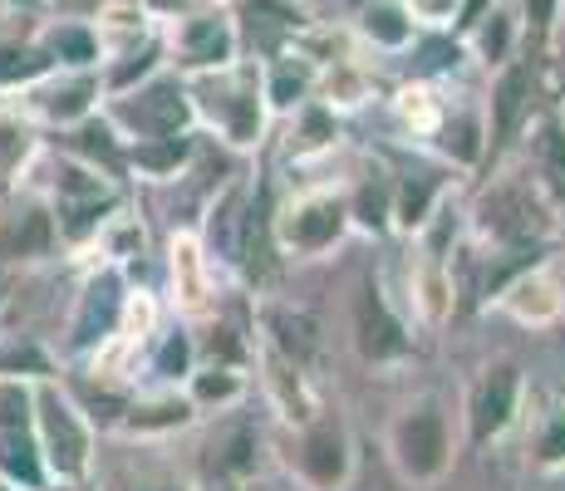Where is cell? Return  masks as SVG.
<instances>
[{
  "mask_svg": "<svg viewBox=\"0 0 565 491\" xmlns=\"http://www.w3.org/2000/svg\"><path fill=\"white\" fill-rule=\"evenodd\" d=\"M270 324L280 330V344L296 349V354H310V349H315V334H310L315 324H310V320H290V314H276Z\"/></svg>",
  "mask_w": 565,
  "mask_h": 491,
  "instance_id": "cell-27",
  "label": "cell"
},
{
  "mask_svg": "<svg viewBox=\"0 0 565 491\" xmlns=\"http://www.w3.org/2000/svg\"><path fill=\"white\" fill-rule=\"evenodd\" d=\"M536 152H541V172H546V182L565 196V134L556 124H546L541 128V138H536Z\"/></svg>",
  "mask_w": 565,
  "mask_h": 491,
  "instance_id": "cell-24",
  "label": "cell"
},
{
  "mask_svg": "<svg viewBox=\"0 0 565 491\" xmlns=\"http://www.w3.org/2000/svg\"><path fill=\"white\" fill-rule=\"evenodd\" d=\"M35 428V384L25 378H0V433Z\"/></svg>",
  "mask_w": 565,
  "mask_h": 491,
  "instance_id": "cell-22",
  "label": "cell"
},
{
  "mask_svg": "<svg viewBox=\"0 0 565 491\" xmlns=\"http://www.w3.org/2000/svg\"><path fill=\"white\" fill-rule=\"evenodd\" d=\"M398 462L413 477H438L448 467V428H443L438 413H413V418L398 423Z\"/></svg>",
  "mask_w": 565,
  "mask_h": 491,
  "instance_id": "cell-5",
  "label": "cell"
},
{
  "mask_svg": "<svg viewBox=\"0 0 565 491\" xmlns=\"http://www.w3.org/2000/svg\"><path fill=\"white\" fill-rule=\"evenodd\" d=\"M40 491H74V482H60V477H54V482H45Z\"/></svg>",
  "mask_w": 565,
  "mask_h": 491,
  "instance_id": "cell-32",
  "label": "cell"
},
{
  "mask_svg": "<svg viewBox=\"0 0 565 491\" xmlns=\"http://www.w3.org/2000/svg\"><path fill=\"white\" fill-rule=\"evenodd\" d=\"M153 491H178V487H153Z\"/></svg>",
  "mask_w": 565,
  "mask_h": 491,
  "instance_id": "cell-36",
  "label": "cell"
},
{
  "mask_svg": "<svg viewBox=\"0 0 565 491\" xmlns=\"http://www.w3.org/2000/svg\"><path fill=\"white\" fill-rule=\"evenodd\" d=\"M114 212V192L89 162H64L54 182V226L64 242H84L99 232V222Z\"/></svg>",
  "mask_w": 565,
  "mask_h": 491,
  "instance_id": "cell-3",
  "label": "cell"
},
{
  "mask_svg": "<svg viewBox=\"0 0 565 491\" xmlns=\"http://www.w3.org/2000/svg\"><path fill=\"white\" fill-rule=\"evenodd\" d=\"M232 393H236V378H226V374H202L198 378V398H206V403H212V398H232Z\"/></svg>",
  "mask_w": 565,
  "mask_h": 491,
  "instance_id": "cell-29",
  "label": "cell"
},
{
  "mask_svg": "<svg viewBox=\"0 0 565 491\" xmlns=\"http://www.w3.org/2000/svg\"><path fill=\"white\" fill-rule=\"evenodd\" d=\"M0 310H6V280H0Z\"/></svg>",
  "mask_w": 565,
  "mask_h": 491,
  "instance_id": "cell-34",
  "label": "cell"
},
{
  "mask_svg": "<svg viewBox=\"0 0 565 491\" xmlns=\"http://www.w3.org/2000/svg\"><path fill=\"white\" fill-rule=\"evenodd\" d=\"M124 305H128L124 276H118V270H99L79 295V310H74V320H70V340H64V349H70V354L99 349L108 334L118 330V320H124Z\"/></svg>",
  "mask_w": 565,
  "mask_h": 491,
  "instance_id": "cell-4",
  "label": "cell"
},
{
  "mask_svg": "<svg viewBox=\"0 0 565 491\" xmlns=\"http://www.w3.org/2000/svg\"><path fill=\"white\" fill-rule=\"evenodd\" d=\"M54 236H60V226H54L50 206L25 202L15 216L0 222V260H45L54 250Z\"/></svg>",
  "mask_w": 565,
  "mask_h": 491,
  "instance_id": "cell-6",
  "label": "cell"
},
{
  "mask_svg": "<svg viewBox=\"0 0 565 491\" xmlns=\"http://www.w3.org/2000/svg\"><path fill=\"white\" fill-rule=\"evenodd\" d=\"M546 457H565V428L551 433V442H546Z\"/></svg>",
  "mask_w": 565,
  "mask_h": 491,
  "instance_id": "cell-31",
  "label": "cell"
},
{
  "mask_svg": "<svg viewBox=\"0 0 565 491\" xmlns=\"http://www.w3.org/2000/svg\"><path fill=\"white\" fill-rule=\"evenodd\" d=\"M35 442H40L50 477H60V482H79L89 472V447H94L89 418H84L79 403L54 378H40L35 384Z\"/></svg>",
  "mask_w": 565,
  "mask_h": 491,
  "instance_id": "cell-1",
  "label": "cell"
},
{
  "mask_svg": "<svg viewBox=\"0 0 565 491\" xmlns=\"http://www.w3.org/2000/svg\"><path fill=\"white\" fill-rule=\"evenodd\" d=\"M0 6H30V0H0Z\"/></svg>",
  "mask_w": 565,
  "mask_h": 491,
  "instance_id": "cell-33",
  "label": "cell"
},
{
  "mask_svg": "<svg viewBox=\"0 0 565 491\" xmlns=\"http://www.w3.org/2000/svg\"><path fill=\"white\" fill-rule=\"evenodd\" d=\"M182 369H188V340H182V334H168V340H162V354H158V374L178 378Z\"/></svg>",
  "mask_w": 565,
  "mask_h": 491,
  "instance_id": "cell-28",
  "label": "cell"
},
{
  "mask_svg": "<svg viewBox=\"0 0 565 491\" xmlns=\"http://www.w3.org/2000/svg\"><path fill=\"white\" fill-rule=\"evenodd\" d=\"M526 94H531V74L526 70H512L502 84H497V143L516 134L521 124V108H526Z\"/></svg>",
  "mask_w": 565,
  "mask_h": 491,
  "instance_id": "cell-21",
  "label": "cell"
},
{
  "mask_svg": "<svg viewBox=\"0 0 565 491\" xmlns=\"http://www.w3.org/2000/svg\"><path fill=\"white\" fill-rule=\"evenodd\" d=\"M0 491H20V487H10V482H0Z\"/></svg>",
  "mask_w": 565,
  "mask_h": 491,
  "instance_id": "cell-35",
  "label": "cell"
},
{
  "mask_svg": "<svg viewBox=\"0 0 565 491\" xmlns=\"http://www.w3.org/2000/svg\"><path fill=\"white\" fill-rule=\"evenodd\" d=\"M35 89V114L45 118V124H60V128H70V124H79L84 114H94V98H99V79H94L89 70H79L74 79H60V84H30Z\"/></svg>",
  "mask_w": 565,
  "mask_h": 491,
  "instance_id": "cell-7",
  "label": "cell"
},
{
  "mask_svg": "<svg viewBox=\"0 0 565 491\" xmlns=\"http://www.w3.org/2000/svg\"><path fill=\"white\" fill-rule=\"evenodd\" d=\"M212 491H232V487H212Z\"/></svg>",
  "mask_w": 565,
  "mask_h": 491,
  "instance_id": "cell-37",
  "label": "cell"
},
{
  "mask_svg": "<svg viewBox=\"0 0 565 491\" xmlns=\"http://www.w3.org/2000/svg\"><path fill=\"white\" fill-rule=\"evenodd\" d=\"M0 378H25V384L54 378L50 349L35 340H0Z\"/></svg>",
  "mask_w": 565,
  "mask_h": 491,
  "instance_id": "cell-16",
  "label": "cell"
},
{
  "mask_svg": "<svg viewBox=\"0 0 565 491\" xmlns=\"http://www.w3.org/2000/svg\"><path fill=\"white\" fill-rule=\"evenodd\" d=\"M54 60L40 40H0V89H30V84L50 79Z\"/></svg>",
  "mask_w": 565,
  "mask_h": 491,
  "instance_id": "cell-12",
  "label": "cell"
},
{
  "mask_svg": "<svg viewBox=\"0 0 565 491\" xmlns=\"http://www.w3.org/2000/svg\"><path fill=\"white\" fill-rule=\"evenodd\" d=\"M182 158H188V138H182V134L138 138V143L128 148V162H134L138 172H153V178H168V172H178Z\"/></svg>",
  "mask_w": 565,
  "mask_h": 491,
  "instance_id": "cell-19",
  "label": "cell"
},
{
  "mask_svg": "<svg viewBox=\"0 0 565 491\" xmlns=\"http://www.w3.org/2000/svg\"><path fill=\"white\" fill-rule=\"evenodd\" d=\"M182 60L198 64V70H212V64H226L232 60V30H226V20L216 15H198L182 25Z\"/></svg>",
  "mask_w": 565,
  "mask_h": 491,
  "instance_id": "cell-14",
  "label": "cell"
},
{
  "mask_svg": "<svg viewBox=\"0 0 565 491\" xmlns=\"http://www.w3.org/2000/svg\"><path fill=\"white\" fill-rule=\"evenodd\" d=\"M153 64H158V50H153V45H148L143 54H128V64H118V70L108 74V89H118V94H124V89H134V84L143 79V74L153 70Z\"/></svg>",
  "mask_w": 565,
  "mask_h": 491,
  "instance_id": "cell-26",
  "label": "cell"
},
{
  "mask_svg": "<svg viewBox=\"0 0 565 491\" xmlns=\"http://www.w3.org/2000/svg\"><path fill=\"white\" fill-rule=\"evenodd\" d=\"M182 423H188V403H178V398L143 403V408H128L124 413V428L128 433H162V428H182Z\"/></svg>",
  "mask_w": 565,
  "mask_h": 491,
  "instance_id": "cell-23",
  "label": "cell"
},
{
  "mask_svg": "<svg viewBox=\"0 0 565 491\" xmlns=\"http://www.w3.org/2000/svg\"><path fill=\"white\" fill-rule=\"evenodd\" d=\"M35 152V128L20 114H0V182H10Z\"/></svg>",
  "mask_w": 565,
  "mask_h": 491,
  "instance_id": "cell-20",
  "label": "cell"
},
{
  "mask_svg": "<svg viewBox=\"0 0 565 491\" xmlns=\"http://www.w3.org/2000/svg\"><path fill=\"white\" fill-rule=\"evenodd\" d=\"M40 45L54 60V70H89L94 60H99V35H94L89 25H79V20H60V25H50L45 35H40Z\"/></svg>",
  "mask_w": 565,
  "mask_h": 491,
  "instance_id": "cell-13",
  "label": "cell"
},
{
  "mask_svg": "<svg viewBox=\"0 0 565 491\" xmlns=\"http://www.w3.org/2000/svg\"><path fill=\"white\" fill-rule=\"evenodd\" d=\"M0 482L20 487V491H40L50 482V467H45V457H40L35 428L0 433Z\"/></svg>",
  "mask_w": 565,
  "mask_h": 491,
  "instance_id": "cell-11",
  "label": "cell"
},
{
  "mask_svg": "<svg viewBox=\"0 0 565 491\" xmlns=\"http://www.w3.org/2000/svg\"><path fill=\"white\" fill-rule=\"evenodd\" d=\"M354 330H360V349L369 359H394V354H404V324L388 314V305L379 300V290L374 286H364L360 295V310H354Z\"/></svg>",
  "mask_w": 565,
  "mask_h": 491,
  "instance_id": "cell-9",
  "label": "cell"
},
{
  "mask_svg": "<svg viewBox=\"0 0 565 491\" xmlns=\"http://www.w3.org/2000/svg\"><path fill=\"white\" fill-rule=\"evenodd\" d=\"M369 35H379L384 45H404L408 40V25H404V10H394V6H369Z\"/></svg>",
  "mask_w": 565,
  "mask_h": 491,
  "instance_id": "cell-25",
  "label": "cell"
},
{
  "mask_svg": "<svg viewBox=\"0 0 565 491\" xmlns=\"http://www.w3.org/2000/svg\"><path fill=\"white\" fill-rule=\"evenodd\" d=\"M192 118V104L182 94L178 79H153L143 89H124L108 108V124L124 128L128 138H162V134H182Z\"/></svg>",
  "mask_w": 565,
  "mask_h": 491,
  "instance_id": "cell-2",
  "label": "cell"
},
{
  "mask_svg": "<svg viewBox=\"0 0 565 491\" xmlns=\"http://www.w3.org/2000/svg\"><path fill=\"white\" fill-rule=\"evenodd\" d=\"M300 462H306V472H310L320 487H334V482H340L344 467H350V462H344V438H340V428H315Z\"/></svg>",
  "mask_w": 565,
  "mask_h": 491,
  "instance_id": "cell-17",
  "label": "cell"
},
{
  "mask_svg": "<svg viewBox=\"0 0 565 491\" xmlns=\"http://www.w3.org/2000/svg\"><path fill=\"white\" fill-rule=\"evenodd\" d=\"M344 226V212L340 202H306L296 216H290V242L296 246H324L334 242Z\"/></svg>",
  "mask_w": 565,
  "mask_h": 491,
  "instance_id": "cell-18",
  "label": "cell"
},
{
  "mask_svg": "<svg viewBox=\"0 0 565 491\" xmlns=\"http://www.w3.org/2000/svg\"><path fill=\"white\" fill-rule=\"evenodd\" d=\"M0 10H6V6H0Z\"/></svg>",
  "mask_w": 565,
  "mask_h": 491,
  "instance_id": "cell-38",
  "label": "cell"
},
{
  "mask_svg": "<svg viewBox=\"0 0 565 491\" xmlns=\"http://www.w3.org/2000/svg\"><path fill=\"white\" fill-rule=\"evenodd\" d=\"M482 226L492 236H502V242H531L536 232H546V216L526 192L502 188L482 202Z\"/></svg>",
  "mask_w": 565,
  "mask_h": 491,
  "instance_id": "cell-8",
  "label": "cell"
},
{
  "mask_svg": "<svg viewBox=\"0 0 565 491\" xmlns=\"http://www.w3.org/2000/svg\"><path fill=\"white\" fill-rule=\"evenodd\" d=\"M516 408V369H492V378L477 393V418H472V433L477 438H492V433L507 428Z\"/></svg>",
  "mask_w": 565,
  "mask_h": 491,
  "instance_id": "cell-15",
  "label": "cell"
},
{
  "mask_svg": "<svg viewBox=\"0 0 565 491\" xmlns=\"http://www.w3.org/2000/svg\"><path fill=\"white\" fill-rule=\"evenodd\" d=\"M64 148H70L79 162H89V168H104V172H118V168H124V158H128L118 128L108 124V118H94V114H84L79 124H70V134H64Z\"/></svg>",
  "mask_w": 565,
  "mask_h": 491,
  "instance_id": "cell-10",
  "label": "cell"
},
{
  "mask_svg": "<svg viewBox=\"0 0 565 491\" xmlns=\"http://www.w3.org/2000/svg\"><path fill=\"white\" fill-rule=\"evenodd\" d=\"M423 206H428V182H418V188H404V222H423Z\"/></svg>",
  "mask_w": 565,
  "mask_h": 491,
  "instance_id": "cell-30",
  "label": "cell"
}]
</instances>
